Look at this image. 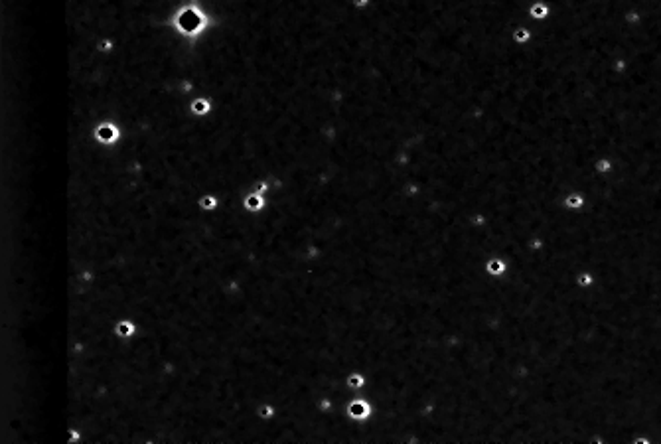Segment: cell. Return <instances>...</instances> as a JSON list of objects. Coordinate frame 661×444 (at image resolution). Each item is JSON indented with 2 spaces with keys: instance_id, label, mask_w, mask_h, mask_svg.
Masks as SVG:
<instances>
[{
  "instance_id": "cell-2",
  "label": "cell",
  "mask_w": 661,
  "mask_h": 444,
  "mask_svg": "<svg viewBox=\"0 0 661 444\" xmlns=\"http://www.w3.org/2000/svg\"><path fill=\"white\" fill-rule=\"evenodd\" d=\"M261 414H263V416H271L272 409H271V407H263V409H261Z\"/></svg>"
},
{
  "instance_id": "cell-1",
  "label": "cell",
  "mask_w": 661,
  "mask_h": 444,
  "mask_svg": "<svg viewBox=\"0 0 661 444\" xmlns=\"http://www.w3.org/2000/svg\"><path fill=\"white\" fill-rule=\"evenodd\" d=\"M117 334H119V336H124V338L131 336V334H133V324H131V322H120V324L117 326Z\"/></svg>"
}]
</instances>
